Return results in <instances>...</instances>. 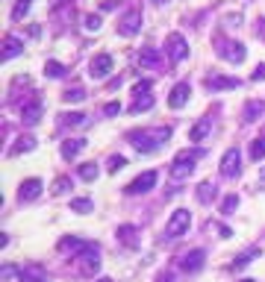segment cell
Wrapping results in <instances>:
<instances>
[{
    "mask_svg": "<svg viewBox=\"0 0 265 282\" xmlns=\"http://www.w3.org/2000/svg\"><path fill=\"white\" fill-rule=\"evenodd\" d=\"M127 138H130V144L139 153H150V150H157L159 144H165V141L171 138V129L168 127H159V129H132Z\"/></svg>",
    "mask_w": 265,
    "mask_h": 282,
    "instance_id": "1",
    "label": "cell"
},
{
    "mask_svg": "<svg viewBox=\"0 0 265 282\" xmlns=\"http://www.w3.org/2000/svg\"><path fill=\"white\" fill-rule=\"evenodd\" d=\"M204 159V150L201 147H194V150H180L174 156V165H171V176L174 179H183V176H189L194 171V165Z\"/></svg>",
    "mask_w": 265,
    "mask_h": 282,
    "instance_id": "2",
    "label": "cell"
},
{
    "mask_svg": "<svg viewBox=\"0 0 265 282\" xmlns=\"http://www.w3.org/2000/svg\"><path fill=\"white\" fill-rule=\"evenodd\" d=\"M189 223H192L189 209H177L174 215H171L168 226H165V235H168V238H183V235H186V229H189Z\"/></svg>",
    "mask_w": 265,
    "mask_h": 282,
    "instance_id": "3",
    "label": "cell"
},
{
    "mask_svg": "<svg viewBox=\"0 0 265 282\" xmlns=\"http://www.w3.org/2000/svg\"><path fill=\"white\" fill-rule=\"evenodd\" d=\"M239 174H241V150L239 147H230V150L221 156V176L236 179Z\"/></svg>",
    "mask_w": 265,
    "mask_h": 282,
    "instance_id": "4",
    "label": "cell"
},
{
    "mask_svg": "<svg viewBox=\"0 0 265 282\" xmlns=\"http://www.w3.org/2000/svg\"><path fill=\"white\" fill-rule=\"evenodd\" d=\"M165 50H168V56L174 59V62H183V59L189 56V44H186L183 33H168V38H165Z\"/></svg>",
    "mask_w": 265,
    "mask_h": 282,
    "instance_id": "5",
    "label": "cell"
},
{
    "mask_svg": "<svg viewBox=\"0 0 265 282\" xmlns=\"http://www.w3.org/2000/svg\"><path fill=\"white\" fill-rule=\"evenodd\" d=\"M153 185H157V171H145V174H139L130 185H127V191H130V194H145V191H150Z\"/></svg>",
    "mask_w": 265,
    "mask_h": 282,
    "instance_id": "6",
    "label": "cell"
},
{
    "mask_svg": "<svg viewBox=\"0 0 265 282\" xmlns=\"http://www.w3.org/2000/svg\"><path fill=\"white\" fill-rule=\"evenodd\" d=\"M109 70H112V56H109V53H97V56L89 62V74H92L95 80H103Z\"/></svg>",
    "mask_w": 265,
    "mask_h": 282,
    "instance_id": "7",
    "label": "cell"
},
{
    "mask_svg": "<svg viewBox=\"0 0 265 282\" xmlns=\"http://www.w3.org/2000/svg\"><path fill=\"white\" fill-rule=\"evenodd\" d=\"M89 250V247H85ZM97 268H100V256H97V247H92L89 253L80 250V270H83V276H95Z\"/></svg>",
    "mask_w": 265,
    "mask_h": 282,
    "instance_id": "8",
    "label": "cell"
},
{
    "mask_svg": "<svg viewBox=\"0 0 265 282\" xmlns=\"http://www.w3.org/2000/svg\"><path fill=\"white\" fill-rule=\"evenodd\" d=\"M38 194H41V179H38V176L24 179V182H21V188H18V200H21V203H33Z\"/></svg>",
    "mask_w": 265,
    "mask_h": 282,
    "instance_id": "9",
    "label": "cell"
},
{
    "mask_svg": "<svg viewBox=\"0 0 265 282\" xmlns=\"http://www.w3.org/2000/svg\"><path fill=\"white\" fill-rule=\"evenodd\" d=\"M142 30V12L139 9H132V12H127L124 18H121V27H118V33L121 35H136Z\"/></svg>",
    "mask_w": 265,
    "mask_h": 282,
    "instance_id": "10",
    "label": "cell"
},
{
    "mask_svg": "<svg viewBox=\"0 0 265 282\" xmlns=\"http://www.w3.org/2000/svg\"><path fill=\"white\" fill-rule=\"evenodd\" d=\"M201 265H204V250H192V253H186V256L180 258V265H177V268H180L183 273H194Z\"/></svg>",
    "mask_w": 265,
    "mask_h": 282,
    "instance_id": "11",
    "label": "cell"
},
{
    "mask_svg": "<svg viewBox=\"0 0 265 282\" xmlns=\"http://www.w3.org/2000/svg\"><path fill=\"white\" fill-rule=\"evenodd\" d=\"M218 53L224 59H230V62H241L248 50H245V44H239V41H224V44L218 47Z\"/></svg>",
    "mask_w": 265,
    "mask_h": 282,
    "instance_id": "12",
    "label": "cell"
},
{
    "mask_svg": "<svg viewBox=\"0 0 265 282\" xmlns=\"http://www.w3.org/2000/svg\"><path fill=\"white\" fill-rule=\"evenodd\" d=\"M186 103H189V85H186V82H180V85H174V88H171L168 106H171V109H183Z\"/></svg>",
    "mask_w": 265,
    "mask_h": 282,
    "instance_id": "13",
    "label": "cell"
},
{
    "mask_svg": "<svg viewBox=\"0 0 265 282\" xmlns=\"http://www.w3.org/2000/svg\"><path fill=\"white\" fill-rule=\"evenodd\" d=\"M38 115H41V97H33V100H30V106H27L24 112H21V121H24L27 127H33V124H36L38 121Z\"/></svg>",
    "mask_w": 265,
    "mask_h": 282,
    "instance_id": "14",
    "label": "cell"
},
{
    "mask_svg": "<svg viewBox=\"0 0 265 282\" xmlns=\"http://www.w3.org/2000/svg\"><path fill=\"white\" fill-rule=\"evenodd\" d=\"M83 147H85V138H65L62 141V156L71 162V159H77L83 153Z\"/></svg>",
    "mask_w": 265,
    "mask_h": 282,
    "instance_id": "15",
    "label": "cell"
},
{
    "mask_svg": "<svg viewBox=\"0 0 265 282\" xmlns=\"http://www.w3.org/2000/svg\"><path fill=\"white\" fill-rule=\"evenodd\" d=\"M139 65H142V68H162V56H159V50L145 47V50L139 53Z\"/></svg>",
    "mask_w": 265,
    "mask_h": 282,
    "instance_id": "16",
    "label": "cell"
},
{
    "mask_svg": "<svg viewBox=\"0 0 265 282\" xmlns=\"http://www.w3.org/2000/svg\"><path fill=\"white\" fill-rule=\"evenodd\" d=\"M118 238H121V244H130V247H139V229H136V226H127V223H124V226H118Z\"/></svg>",
    "mask_w": 265,
    "mask_h": 282,
    "instance_id": "17",
    "label": "cell"
},
{
    "mask_svg": "<svg viewBox=\"0 0 265 282\" xmlns=\"http://www.w3.org/2000/svg\"><path fill=\"white\" fill-rule=\"evenodd\" d=\"M21 56V38H3V62Z\"/></svg>",
    "mask_w": 265,
    "mask_h": 282,
    "instance_id": "18",
    "label": "cell"
},
{
    "mask_svg": "<svg viewBox=\"0 0 265 282\" xmlns=\"http://www.w3.org/2000/svg\"><path fill=\"white\" fill-rule=\"evenodd\" d=\"M85 241L83 238H74V235H65V238H59V250L62 253H71V250H85Z\"/></svg>",
    "mask_w": 265,
    "mask_h": 282,
    "instance_id": "19",
    "label": "cell"
},
{
    "mask_svg": "<svg viewBox=\"0 0 265 282\" xmlns=\"http://www.w3.org/2000/svg\"><path fill=\"white\" fill-rule=\"evenodd\" d=\"M209 129H212V124H209V121L204 118L201 124H194V127H192V132H189V138H192L194 144H201V141H204L206 135H209Z\"/></svg>",
    "mask_w": 265,
    "mask_h": 282,
    "instance_id": "20",
    "label": "cell"
},
{
    "mask_svg": "<svg viewBox=\"0 0 265 282\" xmlns=\"http://www.w3.org/2000/svg\"><path fill=\"white\" fill-rule=\"evenodd\" d=\"M194 197H197V203H212L215 200V185L212 182H201L197 191H194Z\"/></svg>",
    "mask_w": 265,
    "mask_h": 282,
    "instance_id": "21",
    "label": "cell"
},
{
    "mask_svg": "<svg viewBox=\"0 0 265 282\" xmlns=\"http://www.w3.org/2000/svg\"><path fill=\"white\" fill-rule=\"evenodd\" d=\"M259 253H262V250H259V247H251V250H245V253H241V256L236 258V262H233V265H230V268H233V270L245 268V265H248V262H253V258L259 256Z\"/></svg>",
    "mask_w": 265,
    "mask_h": 282,
    "instance_id": "22",
    "label": "cell"
},
{
    "mask_svg": "<svg viewBox=\"0 0 265 282\" xmlns=\"http://www.w3.org/2000/svg\"><path fill=\"white\" fill-rule=\"evenodd\" d=\"M83 121H85L83 112H65V115H59V124H62V127H80Z\"/></svg>",
    "mask_w": 265,
    "mask_h": 282,
    "instance_id": "23",
    "label": "cell"
},
{
    "mask_svg": "<svg viewBox=\"0 0 265 282\" xmlns=\"http://www.w3.org/2000/svg\"><path fill=\"white\" fill-rule=\"evenodd\" d=\"M241 82L233 80V77H212L209 80V88H239Z\"/></svg>",
    "mask_w": 265,
    "mask_h": 282,
    "instance_id": "24",
    "label": "cell"
},
{
    "mask_svg": "<svg viewBox=\"0 0 265 282\" xmlns=\"http://www.w3.org/2000/svg\"><path fill=\"white\" fill-rule=\"evenodd\" d=\"M265 112V103L262 100H251V103L245 106V115H248V121H259V115Z\"/></svg>",
    "mask_w": 265,
    "mask_h": 282,
    "instance_id": "25",
    "label": "cell"
},
{
    "mask_svg": "<svg viewBox=\"0 0 265 282\" xmlns=\"http://www.w3.org/2000/svg\"><path fill=\"white\" fill-rule=\"evenodd\" d=\"M33 147H36V138H33V135H24V138L18 141V144H15L12 150H9V156H18V153H27V150H33Z\"/></svg>",
    "mask_w": 265,
    "mask_h": 282,
    "instance_id": "26",
    "label": "cell"
},
{
    "mask_svg": "<svg viewBox=\"0 0 265 282\" xmlns=\"http://www.w3.org/2000/svg\"><path fill=\"white\" fill-rule=\"evenodd\" d=\"M71 212H77V215H89V212H92V200L89 197H74L71 200Z\"/></svg>",
    "mask_w": 265,
    "mask_h": 282,
    "instance_id": "27",
    "label": "cell"
},
{
    "mask_svg": "<svg viewBox=\"0 0 265 282\" xmlns=\"http://www.w3.org/2000/svg\"><path fill=\"white\" fill-rule=\"evenodd\" d=\"M30 6H33V0H18L12 9V21H24L27 12H30Z\"/></svg>",
    "mask_w": 265,
    "mask_h": 282,
    "instance_id": "28",
    "label": "cell"
},
{
    "mask_svg": "<svg viewBox=\"0 0 265 282\" xmlns=\"http://www.w3.org/2000/svg\"><path fill=\"white\" fill-rule=\"evenodd\" d=\"M97 174H100V171H97V165H95V162L80 165V176H83L85 182H95V179H97Z\"/></svg>",
    "mask_w": 265,
    "mask_h": 282,
    "instance_id": "29",
    "label": "cell"
},
{
    "mask_svg": "<svg viewBox=\"0 0 265 282\" xmlns=\"http://www.w3.org/2000/svg\"><path fill=\"white\" fill-rule=\"evenodd\" d=\"M68 191H71V179H68V176H56V179H53V194L62 197V194H68Z\"/></svg>",
    "mask_w": 265,
    "mask_h": 282,
    "instance_id": "30",
    "label": "cell"
},
{
    "mask_svg": "<svg viewBox=\"0 0 265 282\" xmlns=\"http://www.w3.org/2000/svg\"><path fill=\"white\" fill-rule=\"evenodd\" d=\"M41 279H45V270L38 268V265H30L27 273L21 276V282H41Z\"/></svg>",
    "mask_w": 265,
    "mask_h": 282,
    "instance_id": "31",
    "label": "cell"
},
{
    "mask_svg": "<svg viewBox=\"0 0 265 282\" xmlns=\"http://www.w3.org/2000/svg\"><path fill=\"white\" fill-rule=\"evenodd\" d=\"M45 77H50V80L65 77V65H59V62H53V59H50L48 65H45Z\"/></svg>",
    "mask_w": 265,
    "mask_h": 282,
    "instance_id": "32",
    "label": "cell"
},
{
    "mask_svg": "<svg viewBox=\"0 0 265 282\" xmlns=\"http://www.w3.org/2000/svg\"><path fill=\"white\" fill-rule=\"evenodd\" d=\"M239 206V194H227V197L221 200V215H233Z\"/></svg>",
    "mask_w": 265,
    "mask_h": 282,
    "instance_id": "33",
    "label": "cell"
},
{
    "mask_svg": "<svg viewBox=\"0 0 265 282\" xmlns=\"http://www.w3.org/2000/svg\"><path fill=\"white\" fill-rule=\"evenodd\" d=\"M62 97H65V103H83L85 88H80V85H77V88H68V91L62 94Z\"/></svg>",
    "mask_w": 265,
    "mask_h": 282,
    "instance_id": "34",
    "label": "cell"
},
{
    "mask_svg": "<svg viewBox=\"0 0 265 282\" xmlns=\"http://www.w3.org/2000/svg\"><path fill=\"white\" fill-rule=\"evenodd\" d=\"M150 106H153V94H145V97H139V100L130 106V112H145Z\"/></svg>",
    "mask_w": 265,
    "mask_h": 282,
    "instance_id": "35",
    "label": "cell"
},
{
    "mask_svg": "<svg viewBox=\"0 0 265 282\" xmlns=\"http://www.w3.org/2000/svg\"><path fill=\"white\" fill-rule=\"evenodd\" d=\"M251 159H265V138H253Z\"/></svg>",
    "mask_w": 265,
    "mask_h": 282,
    "instance_id": "36",
    "label": "cell"
},
{
    "mask_svg": "<svg viewBox=\"0 0 265 282\" xmlns=\"http://www.w3.org/2000/svg\"><path fill=\"white\" fill-rule=\"evenodd\" d=\"M83 24H85V30H89V33H97V30H100V15H85L83 18Z\"/></svg>",
    "mask_w": 265,
    "mask_h": 282,
    "instance_id": "37",
    "label": "cell"
},
{
    "mask_svg": "<svg viewBox=\"0 0 265 282\" xmlns=\"http://www.w3.org/2000/svg\"><path fill=\"white\" fill-rule=\"evenodd\" d=\"M150 88H153V82H150V80H142V82H136V85H132V94H136V97H145Z\"/></svg>",
    "mask_w": 265,
    "mask_h": 282,
    "instance_id": "38",
    "label": "cell"
},
{
    "mask_svg": "<svg viewBox=\"0 0 265 282\" xmlns=\"http://www.w3.org/2000/svg\"><path fill=\"white\" fill-rule=\"evenodd\" d=\"M124 165H127V159H124V156H112V159L106 162V168L112 171V174H118V171L124 168Z\"/></svg>",
    "mask_w": 265,
    "mask_h": 282,
    "instance_id": "39",
    "label": "cell"
},
{
    "mask_svg": "<svg viewBox=\"0 0 265 282\" xmlns=\"http://www.w3.org/2000/svg\"><path fill=\"white\" fill-rule=\"evenodd\" d=\"M118 112H121V103H115V100L103 106V115H109V118H115V115H118Z\"/></svg>",
    "mask_w": 265,
    "mask_h": 282,
    "instance_id": "40",
    "label": "cell"
},
{
    "mask_svg": "<svg viewBox=\"0 0 265 282\" xmlns=\"http://www.w3.org/2000/svg\"><path fill=\"white\" fill-rule=\"evenodd\" d=\"M18 276V268L15 265H3V279H15Z\"/></svg>",
    "mask_w": 265,
    "mask_h": 282,
    "instance_id": "41",
    "label": "cell"
},
{
    "mask_svg": "<svg viewBox=\"0 0 265 282\" xmlns=\"http://www.w3.org/2000/svg\"><path fill=\"white\" fill-rule=\"evenodd\" d=\"M115 6H118L115 0H103V3H100V12H112V9H115Z\"/></svg>",
    "mask_w": 265,
    "mask_h": 282,
    "instance_id": "42",
    "label": "cell"
},
{
    "mask_svg": "<svg viewBox=\"0 0 265 282\" xmlns=\"http://www.w3.org/2000/svg\"><path fill=\"white\" fill-rule=\"evenodd\" d=\"M253 80H265V65H256V70H253Z\"/></svg>",
    "mask_w": 265,
    "mask_h": 282,
    "instance_id": "43",
    "label": "cell"
},
{
    "mask_svg": "<svg viewBox=\"0 0 265 282\" xmlns=\"http://www.w3.org/2000/svg\"><path fill=\"white\" fill-rule=\"evenodd\" d=\"M159 282H171V273H165V276H162V279H159Z\"/></svg>",
    "mask_w": 265,
    "mask_h": 282,
    "instance_id": "44",
    "label": "cell"
},
{
    "mask_svg": "<svg viewBox=\"0 0 265 282\" xmlns=\"http://www.w3.org/2000/svg\"><path fill=\"white\" fill-rule=\"evenodd\" d=\"M153 3H159V6H162V3H168V0H153Z\"/></svg>",
    "mask_w": 265,
    "mask_h": 282,
    "instance_id": "45",
    "label": "cell"
},
{
    "mask_svg": "<svg viewBox=\"0 0 265 282\" xmlns=\"http://www.w3.org/2000/svg\"><path fill=\"white\" fill-rule=\"evenodd\" d=\"M97 282H112V279H97Z\"/></svg>",
    "mask_w": 265,
    "mask_h": 282,
    "instance_id": "46",
    "label": "cell"
},
{
    "mask_svg": "<svg viewBox=\"0 0 265 282\" xmlns=\"http://www.w3.org/2000/svg\"><path fill=\"white\" fill-rule=\"evenodd\" d=\"M239 282H253V279H239Z\"/></svg>",
    "mask_w": 265,
    "mask_h": 282,
    "instance_id": "47",
    "label": "cell"
}]
</instances>
